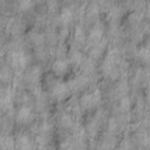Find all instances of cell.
<instances>
[{
    "instance_id": "1",
    "label": "cell",
    "mask_w": 150,
    "mask_h": 150,
    "mask_svg": "<svg viewBox=\"0 0 150 150\" xmlns=\"http://www.w3.org/2000/svg\"><path fill=\"white\" fill-rule=\"evenodd\" d=\"M100 101H101V91L100 90H95L93 93L84 94L81 97V104L87 109L95 107Z\"/></svg>"
},
{
    "instance_id": "2",
    "label": "cell",
    "mask_w": 150,
    "mask_h": 150,
    "mask_svg": "<svg viewBox=\"0 0 150 150\" xmlns=\"http://www.w3.org/2000/svg\"><path fill=\"white\" fill-rule=\"evenodd\" d=\"M69 93V87L66 83H55L53 87V95L57 100H63Z\"/></svg>"
},
{
    "instance_id": "3",
    "label": "cell",
    "mask_w": 150,
    "mask_h": 150,
    "mask_svg": "<svg viewBox=\"0 0 150 150\" xmlns=\"http://www.w3.org/2000/svg\"><path fill=\"white\" fill-rule=\"evenodd\" d=\"M68 62L63 59H59L56 61L53 62V66H52V69L54 71V74L56 75H64L68 70Z\"/></svg>"
},
{
    "instance_id": "4",
    "label": "cell",
    "mask_w": 150,
    "mask_h": 150,
    "mask_svg": "<svg viewBox=\"0 0 150 150\" xmlns=\"http://www.w3.org/2000/svg\"><path fill=\"white\" fill-rule=\"evenodd\" d=\"M30 116H32V110H30L29 107H26V105L21 107V108L18 110V114H16V118H18V121H20V122H26V121H28V118H29Z\"/></svg>"
},
{
    "instance_id": "5",
    "label": "cell",
    "mask_w": 150,
    "mask_h": 150,
    "mask_svg": "<svg viewBox=\"0 0 150 150\" xmlns=\"http://www.w3.org/2000/svg\"><path fill=\"white\" fill-rule=\"evenodd\" d=\"M73 18V12L69 9V8H64L62 9L61 14H60V19L63 21V22H68L70 21V19Z\"/></svg>"
},
{
    "instance_id": "6",
    "label": "cell",
    "mask_w": 150,
    "mask_h": 150,
    "mask_svg": "<svg viewBox=\"0 0 150 150\" xmlns=\"http://www.w3.org/2000/svg\"><path fill=\"white\" fill-rule=\"evenodd\" d=\"M102 34H103L102 29L96 27V28H94V29L90 32V39L94 40V41H98V40L102 38Z\"/></svg>"
},
{
    "instance_id": "7",
    "label": "cell",
    "mask_w": 150,
    "mask_h": 150,
    "mask_svg": "<svg viewBox=\"0 0 150 150\" xmlns=\"http://www.w3.org/2000/svg\"><path fill=\"white\" fill-rule=\"evenodd\" d=\"M74 36H75V39H76L77 41H80V42L84 41V38H86V35H84V32H83V29H82V28H80V27H77V28L75 29Z\"/></svg>"
},
{
    "instance_id": "8",
    "label": "cell",
    "mask_w": 150,
    "mask_h": 150,
    "mask_svg": "<svg viewBox=\"0 0 150 150\" xmlns=\"http://www.w3.org/2000/svg\"><path fill=\"white\" fill-rule=\"evenodd\" d=\"M32 6H33V1L32 0H21L20 1V8L23 9V11L29 9Z\"/></svg>"
},
{
    "instance_id": "9",
    "label": "cell",
    "mask_w": 150,
    "mask_h": 150,
    "mask_svg": "<svg viewBox=\"0 0 150 150\" xmlns=\"http://www.w3.org/2000/svg\"><path fill=\"white\" fill-rule=\"evenodd\" d=\"M62 124L63 125H66V127H70V125H73V120L70 118V116H68V115H64L63 117H62Z\"/></svg>"
},
{
    "instance_id": "10",
    "label": "cell",
    "mask_w": 150,
    "mask_h": 150,
    "mask_svg": "<svg viewBox=\"0 0 150 150\" xmlns=\"http://www.w3.org/2000/svg\"><path fill=\"white\" fill-rule=\"evenodd\" d=\"M129 107H130V101H129V98H128V97L122 98V100H121V108L128 109Z\"/></svg>"
},
{
    "instance_id": "11",
    "label": "cell",
    "mask_w": 150,
    "mask_h": 150,
    "mask_svg": "<svg viewBox=\"0 0 150 150\" xmlns=\"http://www.w3.org/2000/svg\"><path fill=\"white\" fill-rule=\"evenodd\" d=\"M141 56H142L144 60H148V56H149V50H148V48L141 49Z\"/></svg>"
}]
</instances>
